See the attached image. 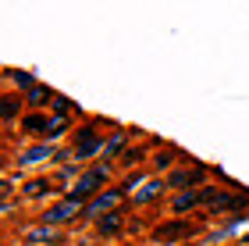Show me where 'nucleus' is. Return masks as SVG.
Here are the masks:
<instances>
[{"label":"nucleus","instance_id":"7","mask_svg":"<svg viewBox=\"0 0 249 246\" xmlns=\"http://www.w3.org/2000/svg\"><path fill=\"white\" fill-rule=\"evenodd\" d=\"M199 200H203V193H185V196L175 200V210H189V207H196Z\"/></svg>","mask_w":249,"mask_h":246},{"label":"nucleus","instance_id":"12","mask_svg":"<svg viewBox=\"0 0 249 246\" xmlns=\"http://www.w3.org/2000/svg\"><path fill=\"white\" fill-rule=\"evenodd\" d=\"M171 157H175V150H164L160 157H157V164H171Z\"/></svg>","mask_w":249,"mask_h":246},{"label":"nucleus","instance_id":"6","mask_svg":"<svg viewBox=\"0 0 249 246\" xmlns=\"http://www.w3.org/2000/svg\"><path fill=\"white\" fill-rule=\"evenodd\" d=\"M47 100H50V89H47V86H32V89H29V104L43 107Z\"/></svg>","mask_w":249,"mask_h":246},{"label":"nucleus","instance_id":"11","mask_svg":"<svg viewBox=\"0 0 249 246\" xmlns=\"http://www.w3.org/2000/svg\"><path fill=\"white\" fill-rule=\"evenodd\" d=\"M29 243H53V232L50 228H39V232H32Z\"/></svg>","mask_w":249,"mask_h":246},{"label":"nucleus","instance_id":"3","mask_svg":"<svg viewBox=\"0 0 249 246\" xmlns=\"http://www.w3.org/2000/svg\"><path fill=\"white\" fill-rule=\"evenodd\" d=\"M118 200H121V193H118V189H110L107 196H100V200H93V204H89V210H86V214H89V218H100V214H107V210L114 207Z\"/></svg>","mask_w":249,"mask_h":246},{"label":"nucleus","instance_id":"8","mask_svg":"<svg viewBox=\"0 0 249 246\" xmlns=\"http://www.w3.org/2000/svg\"><path fill=\"white\" fill-rule=\"evenodd\" d=\"M118 228H121V214H110V218L100 221V232H104V236H110V232H118Z\"/></svg>","mask_w":249,"mask_h":246},{"label":"nucleus","instance_id":"4","mask_svg":"<svg viewBox=\"0 0 249 246\" xmlns=\"http://www.w3.org/2000/svg\"><path fill=\"white\" fill-rule=\"evenodd\" d=\"M75 204L78 200H68V204H57L53 210H47V214H43V221H47V225H57V221H68L75 214Z\"/></svg>","mask_w":249,"mask_h":246},{"label":"nucleus","instance_id":"5","mask_svg":"<svg viewBox=\"0 0 249 246\" xmlns=\"http://www.w3.org/2000/svg\"><path fill=\"white\" fill-rule=\"evenodd\" d=\"M203 178V171H175L171 175V186L175 189H185V186H192V182H199Z\"/></svg>","mask_w":249,"mask_h":246},{"label":"nucleus","instance_id":"2","mask_svg":"<svg viewBox=\"0 0 249 246\" xmlns=\"http://www.w3.org/2000/svg\"><path fill=\"white\" fill-rule=\"evenodd\" d=\"M96 150H104V147H100V139H96V132H93V129H82V132H78V150H75V157H93Z\"/></svg>","mask_w":249,"mask_h":246},{"label":"nucleus","instance_id":"1","mask_svg":"<svg viewBox=\"0 0 249 246\" xmlns=\"http://www.w3.org/2000/svg\"><path fill=\"white\" fill-rule=\"evenodd\" d=\"M104 178H107V168H96V171L82 175V178H78V186H75V193H71V200H82V196H89V193H96Z\"/></svg>","mask_w":249,"mask_h":246},{"label":"nucleus","instance_id":"10","mask_svg":"<svg viewBox=\"0 0 249 246\" xmlns=\"http://www.w3.org/2000/svg\"><path fill=\"white\" fill-rule=\"evenodd\" d=\"M121 147H124V136H121V132H118V136H114V139H110V143H107V147H104V157H114V153H118Z\"/></svg>","mask_w":249,"mask_h":246},{"label":"nucleus","instance_id":"9","mask_svg":"<svg viewBox=\"0 0 249 246\" xmlns=\"http://www.w3.org/2000/svg\"><path fill=\"white\" fill-rule=\"evenodd\" d=\"M25 129H29V132H50V121H43V118L36 114V118H25Z\"/></svg>","mask_w":249,"mask_h":246}]
</instances>
